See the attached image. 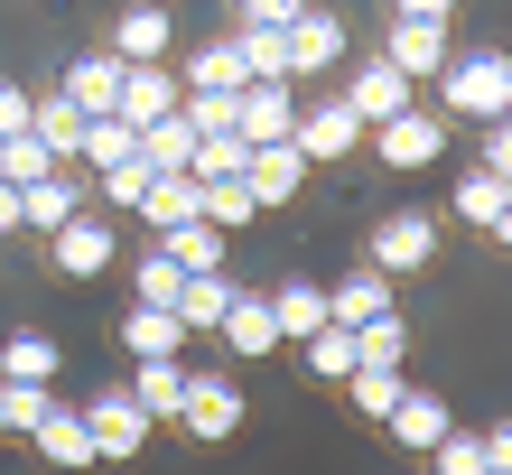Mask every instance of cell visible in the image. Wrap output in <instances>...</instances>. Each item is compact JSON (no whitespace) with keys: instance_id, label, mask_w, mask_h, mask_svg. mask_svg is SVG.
<instances>
[{"instance_id":"obj_1","label":"cell","mask_w":512,"mask_h":475,"mask_svg":"<svg viewBox=\"0 0 512 475\" xmlns=\"http://www.w3.org/2000/svg\"><path fill=\"white\" fill-rule=\"evenodd\" d=\"M438 103L457 112V122H503V112H512V56L503 47L447 56V66H438Z\"/></svg>"},{"instance_id":"obj_2","label":"cell","mask_w":512,"mask_h":475,"mask_svg":"<svg viewBox=\"0 0 512 475\" xmlns=\"http://www.w3.org/2000/svg\"><path fill=\"white\" fill-rule=\"evenodd\" d=\"M364 261H373L382 280H410V271H429V261H438V215H419V205H391V215L373 224Z\"/></svg>"},{"instance_id":"obj_3","label":"cell","mask_w":512,"mask_h":475,"mask_svg":"<svg viewBox=\"0 0 512 475\" xmlns=\"http://www.w3.org/2000/svg\"><path fill=\"white\" fill-rule=\"evenodd\" d=\"M177 429H187V438H205V448L243 438V382H233V373H187V401H177Z\"/></svg>"},{"instance_id":"obj_4","label":"cell","mask_w":512,"mask_h":475,"mask_svg":"<svg viewBox=\"0 0 512 475\" xmlns=\"http://www.w3.org/2000/svg\"><path fill=\"white\" fill-rule=\"evenodd\" d=\"M75 410H84V438H94L103 466H131V457L149 448V410H140L131 392H94V401H75Z\"/></svg>"},{"instance_id":"obj_5","label":"cell","mask_w":512,"mask_h":475,"mask_svg":"<svg viewBox=\"0 0 512 475\" xmlns=\"http://www.w3.org/2000/svg\"><path fill=\"white\" fill-rule=\"evenodd\" d=\"M354 140H364V122L336 103V94H317V103H298V122H289V150L308 159V168H336L354 159Z\"/></svg>"},{"instance_id":"obj_6","label":"cell","mask_w":512,"mask_h":475,"mask_svg":"<svg viewBox=\"0 0 512 475\" xmlns=\"http://www.w3.org/2000/svg\"><path fill=\"white\" fill-rule=\"evenodd\" d=\"M364 140L382 150V168H438V159H447V112L410 103V112H391V122L364 131Z\"/></svg>"},{"instance_id":"obj_7","label":"cell","mask_w":512,"mask_h":475,"mask_svg":"<svg viewBox=\"0 0 512 475\" xmlns=\"http://www.w3.org/2000/svg\"><path fill=\"white\" fill-rule=\"evenodd\" d=\"M447 56H457L447 19H391V38H382V66H391V75H410V84H438Z\"/></svg>"},{"instance_id":"obj_8","label":"cell","mask_w":512,"mask_h":475,"mask_svg":"<svg viewBox=\"0 0 512 475\" xmlns=\"http://www.w3.org/2000/svg\"><path fill=\"white\" fill-rule=\"evenodd\" d=\"M336 103H345V112H354L364 131H382L391 112H410V103H419V84H410V75H391L382 56H364V66L345 75V94H336Z\"/></svg>"},{"instance_id":"obj_9","label":"cell","mask_w":512,"mask_h":475,"mask_svg":"<svg viewBox=\"0 0 512 475\" xmlns=\"http://www.w3.org/2000/svg\"><path fill=\"white\" fill-rule=\"evenodd\" d=\"M112 252H122V243H112V224L94 215V205H84L75 224H56V233H47V261H56L66 280H103V271H112Z\"/></svg>"},{"instance_id":"obj_10","label":"cell","mask_w":512,"mask_h":475,"mask_svg":"<svg viewBox=\"0 0 512 475\" xmlns=\"http://www.w3.org/2000/svg\"><path fill=\"white\" fill-rule=\"evenodd\" d=\"M298 122V84H243L233 94V131H243V150H280Z\"/></svg>"},{"instance_id":"obj_11","label":"cell","mask_w":512,"mask_h":475,"mask_svg":"<svg viewBox=\"0 0 512 475\" xmlns=\"http://www.w3.org/2000/svg\"><path fill=\"white\" fill-rule=\"evenodd\" d=\"M326 66H345V19L308 0V10L289 19V84H298V75H326Z\"/></svg>"},{"instance_id":"obj_12","label":"cell","mask_w":512,"mask_h":475,"mask_svg":"<svg viewBox=\"0 0 512 475\" xmlns=\"http://www.w3.org/2000/svg\"><path fill=\"white\" fill-rule=\"evenodd\" d=\"M28 448H38L56 475H84V466H94V438H84V410L75 401H47V420L28 429Z\"/></svg>"},{"instance_id":"obj_13","label":"cell","mask_w":512,"mask_h":475,"mask_svg":"<svg viewBox=\"0 0 512 475\" xmlns=\"http://www.w3.org/2000/svg\"><path fill=\"white\" fill-rule=\"evenodd\" d=\"M112 112H122L131 131L168 122V112H177V66H122V94H112Z\"/></svg>"},{"instance_id":"obj_14","label":"cell","mask_w":512,"mask_h":475,"mask_svg":"<svg viewBox=\"0 0 512 475\" xmlns=\"http://www.w3.org/2000/svg\"><path fill=\"white\" fill-rule=\"evenodd\" d=\"M84 122H94V112H75L66 94H28V140H38V150H47L56 168H75V150H84Z\"/></svg>"},{"instance_id":"obj_15","label":"cell","mask_w":512,"mask_h":475,"mask_svg":"<svg viewBox=\"0 0 512 475\" xmlns=\"http://www.w3.org/2000/svg\"><path fill=\"white\" fill-rule=\"evenodd\" d=\"M75 215H84V177H75V168L28 177V187H19V224H28V233H56V224H75Z\"/></svg>"},{"instance_id":"obj_16","label":"cell","mask_w":512,"mask_h":475,"mask_svg":"<svg viewBox=\"0 0 512 475\" xmlns=\"http://www.w3.org/2000/svg\"><path fill=\"white\" fill-rule=\"evenodd\" d=\"M457 224H475L485 243H503V233H512V177L466 168V177H457Z\"/></svg>"},{"instance_id":"obj_17","label":"cell","mask_w":512,"mask_h":475,"mask_svg":"<svg viewBox=\"0 0 512 475\" xmlns=\"http://www.w3.org/2000/svg\"><path fill=\"white\" fill-rule=\"evenodd\" d=\"M308 177H317V168L298 159L289 140H280V150H252V159H243V187H252V205H261V215H270V205H289L298 187H308Z\"/></svg>"},{"instance_id":"obj_18","label":"cell","mask_w":512,"mask_h":475,"mask_svg":"<svg viewBox=\"0 0 512 475\" xmlns=\"http://www.w3.org/2000/svg\"><path fill=\"white\" fill-rule=\"evenodd\" d=\"M382 429H391V448H410V457H429V448H438V438H447V429H457V410H447L438 392H401V410H391V420H382Z\"/></svg>"},{"instance_id":"obj_19","label":"cell","mask_w":512,"mask_h":475,"mask_svg":"<svg viewBox=\"0 0 512 475\" xmlns=\"http://www.w3.org/2000/svg\"><path fill=\"white\" fill-rule=\"evenodd\" d=\"M382 308H401V299H391V280L373 271V261H354V271L326 289V326H364V317H382Z\"/></svg>"},{"instance_id":"obj_20","label":"cell","mask_w":512,"mask_h":475,"mask_svg":"<svg viewBox=\"0 0 512 475\" xmlns=\"http://www.w3.org/2000/svg\"><path fill=\"white\" fill-rule=\"evenodd\" d=\"M215 336L243 354V364H261V354H280V326H270V299H252V289H233V308L215 317Z\"/></svg>"},{"instance_id":"obj_21","label":"cell","mask_w":512,"mask_h":475,"mask_svg":"<svg viewBox=\"0 0 512 475\" xmlns=\"http://www.w3.org/2000/svg\"><path fill=\"white\" fill-rule=\"evenodd\" d=\"M243 47H233V38H205L196 56H187V66H177V94H243Z\"/></svg>"},{"instance_id":"obj_22","label":"cell","mask_w":512,"mask_h":475,"mask_svg":"<svg viewBox=\"0 0 512 475\" xmlns=\"http://www.w3.org/2000/svg\"><path fill=\"white\" fill-rule=\"evenodd\" d=\"M56 94H66L75 112H112V94H122V56H112V47H84Z\"/></svg>"},{"instance_id":"obj_23","label":"cell","mask_w":512,"mask_h":475,"mask_svg":"<svg viewBox=\"0 0 512 475\" xmlns=\"http://www.w3.org/2000/svg\"><path fill=\"white\" fill-rule=\"evenodd\" d=\"M112 56H122V66H168V10L159 0H140V10L112 19Z\"/></svg>"},{"instance_id":"obj_24","label":"cell","mask_w":512,"mask_h":475,"mask_svg":"<svg viewBox=\"0 0 512 475\" xmlns=\"http://www.w3.org/2000/svg\"><path fill=\"white\" fill-rule=\"evenodd\" d=\"M270 299V326H280V345H308L317 326H326V289L317 280H280V289H261Z\"/></svg>"},{"instance_id":"obj_25","label":"cell","mask_w":512,"mask_h":475,"mask_svg":"<svg viewBox=\"0 0 512 475\" xmlns=\"http://www.w3.org/2000/svg\"><path fill=\"white\" fill-rule=\"evenodd\" d=\"M122 345H131V364H177V354H187V326H177L168 308H140V299H131Z\"/></svg>"},{"instance_id":"obj_26","label":"cell","mask_w":512,"mask_h":475,"mask_svg":"<svg viewBox=\"0 0 512 475\" xmlns=\"http://www.w3.org/2000/svg\"><path fill=\"white\" fill-rule=\"evenodd\" d=\"M56 373H66V354H56V336H38V326H19V336L0 345V382H38V392H56Z\"/></svg>"},{"instance_id":"obj_27","label":"cell","mask_w":512,"mask_h":475,"mask_svg":"<svg viewBox=\"0 0 512 475\" xmlns=\"http://www.w3.org/2000/svg\"><path fill=\"white\" fill-rule=\"evenodd\" d=\"M336 392L354 401V420H373V429H382L391 410H401V392H410V382H401V364H354V373L336 382Z\"/></svg>"},{"instance_id":"obj_28","label":"cell","mask_w":512,"mask_h":475,"mask_svg":"<svg viewBox=\"0 0 512 475\" xmlns=\"http://www.w3.org/2000/svg\"><path fill=\"white\" fill-rule=\"evenodd\" d=\"M84 168H94V177H112V168H131L140 159V131L122 122V112H94V122H84V150H75Z\"/></svg>"},{"instance_id":"obj_29","label":"cell","mask_w":512,"mask_h":475,"mask_svg":"<svg viewBox=\"0 0 512 475\" xmlns=\"http://www.w3.org/2000/svg\"><path fill=\"white\" fill-rule=\"evenodd\" d=\"M261 215V205H252V187H243V177H196V224H215V233H243Z\"/></svg>"},{"instance_id":"obj_30","label":"cell","mask_w":512,"mask_h":475,"mask_svg":"<svg viewBox=\"0 0 512 475\" xmlns=\"http://www.w3.org/2000/svg\"><path fill=\"white\" fill-rule=\"evenodd\" d=\"M159 252L196 280V271H224V261H233V233H215V224H177V233H159Z\"/></svg>"},{"instance_id":"obj_31","label":"cell","mask_w":512,"mask_h":475,"mask_svg":"<svg viewBox=\"0 0 512 475\" xmlns=\"http://www.w3.org/2000/svg\"><path fill=\"white\" fill-rule=\"evenodd\" d=\"M122 392L149 410V429H159V420H177V401H187V364H131Z\"/></svg>"},{"instance_id":"obj_32","label":"cell","mask_w":512,"mask_h":475,"mask_svg":"<svg viewBox=\"0 0 512 475\" xmlns=\"http://www.w3.org/2000/svg\"><path fill=\"white\" fill-rule=\"evenodd\" d=\"M187 159H196V131L177 122V112L140 131V168H149V177H187Z\"/></svg>"},{"instance_id":"obj_33","label":"cell","mask_w":512,"mask_h":475,"mask_svg":"<svg viewBox=\"0 0 512 475\" xmlns=\"http://www.w3.org/2000/svg\"><path fill=\"white\" fill-rule=\"evenodd\" d=\"M224 308H233V280H224V271H196V280H177V308H168V317L196 336V326H215Z\"/></svg>"},{"instance_id":"obj_34","label":"cell","mask_w":512,"mask_h":475,"mask_svg":"<svg viewBox=\"0 0 512 475\" xmlns=\"http://www.w3.org/2000/svg\"><path fill=\"white\" fill-rule=\"evenodd\" d=\"M233 47L252 84H289V28H233Z\"/></svg>"},{"instance_id":"obj_35","label":"cell","mask_w":512,"mask_h":475,"mask_svg":"<svg viewBox=\"0 0 512 475\" xmlns=\"http://www.w3.org/2000/svg\"><path fill=\"white\" fill-rule=\"evenodd\" d=\"M401 354H410V317L401 308H382V317L354 326V364H401Z\"/></svg>"},{"instance_id":"obj_36","label":"cell","mask_w":512,"mask_h":475,"mask_svg":"<svg viewBox=\"0 0 512 475\" xmlns=\"http://www.w3.org/2000/svg\"><path fill=\"white\" fill-rule=\"evenodd\" d=\"M298 364H308V382H345L354 373V326H317V336L298 345Z\"/></svg>"},{"instance_id":"obj_37","label":"cell","mask_w":512,"mask_h":475,"mask_svg":"<svg viewBox=\"0 0 512 475\" xmlns=\"http://www.w3.org/2000/svg\"><path fill=\"white\" fill-rule=\"evenodd\" d=\"M140 215L177 233V224H196V177H149V196H140Z\"/></svg>"},{"instance_id":"obj_38","label":"cell","mask_w":512,"mask_h":475,"mask_svg":"<svg viewBox=\"0 0 512 475\" xmlns=\"http://www.w3.org/2000/svg\"><path fill=\"white\" fill-rule=\"evenodd\" d=\"M429 475H494V457H485V438H475V429H447L438 448H429Z\"/></svg>"},{"instance_id":"obj_39","label":"cell","mask_w":512,"mask_h":475,"mask_svg":"<svg viewBox=\"0 0 512 475\" xmlns=\"http://www.w3.org/2000/svg\"><path fill=\"white\" fill-rule=\"evenodd\" d=\"M243 159H252V150H243V131H205V140H196V159H187V177H243Z\"/></svg>"},{"instance_id":"obj_40","label":"cell","mask_w":512,"mask_h":475,"mask_svg":"<svg viewBox=\"0 0 512 475\" xmlns=\"http://www.w3.org/2000/svg\"><path fill=\"white\" fill-rule=\"evenodd\" d=\"M28 177H56V159L28 131H10V140H0V187H28Z\"/></svg>"},{"instance_id":"obj_41","label":"cell","mask_w":512,"mask_h":475,"mask_svg":"<svg viewBox=\"0 0 512 475\" xmlns=\"http://www.w3.org/2000/svg\"><path fill=\"white\" fill-rule=\"evenodd\" d=\"M177 280H187V271H177L168 252H140V271H131V289H140V308H177Z\"/></svg>"},{"instance_id":"obj_42","label":"cell","mask_w":512,"mask_h":475,"mask_svg":"<svg viewBox=\"0 0 512 475\" xmlns=\"http://www.w3.org/2000/svg\"><path fill=\"white\" fill-rule=\"evenodd\" d=\"M47 401H56V392H38V382H0V420H10V438L38 429V420H47Z\"/></svg>"},{"instance_id":"obj_43","label":"cell","mask_w":512,"mask_h":475,"mask_svg":"<svg viewBox=\"0 0 512 475\" xmlns=\"http://www.w3.org/2000/svg\"><path fill=\"white\" fill-rule=\"evenodd\" d=\"M485 140H475V168L485 177H512V122H475Z\"/></svg>"},{"instance_id":"obj_44","label":"cell","mask_w":512,"mask_h":475,"mask_svg":"<svg viewBox=\"0 0 512 475\" xmlns=\"http://www.w3.org/2000/svg\"><path fill=\"white\" fill-rule=\"evenodd\" d=\"M308 0H233V28H289Z\"/></svg>"},{"instance_id":"obj_45","label":"cell","mask_w":512,"mask_h":475,"mask_svg":"<svg viewBox=\"0 0 512 475\" xmlns=\"http://www.w3.org/2000/svg\"><path fill=\"white\" fill-rule=\"evenodd\" d=\"M94 196H103V205H140V196H149V168L131 159V168H112V177H94Z\"/></svg>"},{"instance_id":"obj_46","label":"cell","mask_w":512,"mask_h":475,"mask_svg":"<svg viewBox=\"0 0 512 475\" xmlns=\"http://www.w3.org/2000/svg\"><path fill=\"white\" fill-rule=\"evenodd\" d=\"M466 0H391V19H457Z\"/></svg>"},{"instance_id":"obj_47","label":"cell","mask_w":512,"mask_h":475,"mask_svg":"<svg viewBox=\"0 0 512 475\" xmlns=\"http://www.w3.org/2000/svg\"><path fill=\"white\" fill-rule=\"evenodd\" d=\"M10 131H28V94H19V84H0V140H10Z\"/></svg>"},{"instance_id":"obj_48","label":"cell","mask_w":512,"mask_h":475,"mask_svg":"<svg viewBox=\"0 0 512 475\" xmlns=\"http://www.w3.org/2000/svg\"><path fill=\"white\" fill-rule=\"evenodd\" d=\"M19 233V187H0V243Z\"/></svg>"},{"instance_id":"obj_49","label":"cell","mask_w":512,"mask_h":475,"mask_svg":"<svg viewBox=\"0 0 512 475\" xmlns=\"http://www.w3.org/2000/svg\"><path fill=\"white\" fill-rule=\"evenodd\" d=\"M0 438H10V420H0Z\"/></svg>"}]
</instances>
